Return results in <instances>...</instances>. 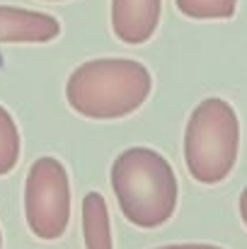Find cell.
Returning <instances> with one entry per match:
<instances>
[{
    "label": "cell",
    "instance_id": "5",
    "mask_svg": "<svg viewBox=\"0 0 247 249\" xmlns=\"http://www.w3.org/2000/svg\"><path fill=\"white\" fill-rule=\"evenodd\" d=\"M61 34V22L49 12L0 5V44H46Z\"/></svg>",
    "mask_w": 247,
    "mask_h": 249
},
{
    "label": "cell",
    "instance_id": "7",
    "mask_svg": "<svg viewBox=\"0 0 247 249\" xmlns=\"http://www.w3.org/2000/svg\"><path fill=\"white\" fill-rule=\"evenodd\" d=\"M82 237L85 249H114L109 208L99 191H90L82 198Z\"/></svg>",
    "mask_w": 247,
    "mask_h": 249
},
{
    "label": "cell",
    "instance_id": "2",
    "mask_svg": "<svg viewBox=\"0 0 247 249\" xmlns=\"http://www.w3.org/2000/svg\"><path fill=\"white\" fill-rule=\"evenodd\" d=\"M109 181L124 218L141 230L165 225L177 208V174L167 158L153 148L124 150L109 169Z\"/></svg>",
    "mask_w": 247,
    "mask_h": 249
},
{
    "label": "cell",
    "instance_id": "9",
    "mask_svg": "<svg viewBox=\"0 0 247 249\" xmlns=\"http://www.w3.org/2000/svg\"><path fill=\"white\" fill-rule=\"evenodd\" d=\"M177 10L189 19H230L238 0H174Z\"/></svg>",
    "mask_w": 247,
    "mask_h": 249
},
{
    "label": "cell",
    "instance_id": "6",
    "mask_svg": "<svg viewBox=\"0 0 247 249\" xmlns=\"http://www.w3.org/2000/svg\"><path fill=\"white\" fill-rule=\"evenodd\" d=\"M163 0H112V29L119 41L146 44L160 24Z\"/></svg>",
    "mask_w": 247,
    "mask_h": 249
},
{
    "label": "cell",
    "instance_id": "10",
    "mask_svg": "<svg viewBox=\"0 0 247 249\" xmlns=\"http://www.w3.org/2000/svg\"><path fill=\"white\" fill-rule=\"evenodd\" d=\"M155 249H223V247H216V245H165V247H155Z\"/></svg>",
    "mask_w": 247,
    "mask_h": 249
},
{
    "label": "cell",
    "instance_id": "12",
    "mask_svg": "<svg viewBox=\"0 0 247 249\" xmlns=\"http://www.w3.org/2000/svg\"><path fill=\"white\" fill-rule=\"evenodd\" d=\"M0 249H2V232H0Z\"/></svg>",
    "mask_w": 247,
    "mask_h": 249
},
{
    "label": "cell",
    "instance_id": "4",
    "mask_svg": "<svg viewBox=\"0 0 247 249\" xmlns=\"http://www.w3.org/2000/svg\"><path fill=\"white\" fill-rule=\"evenodd\" d=\"M24 218L39 240H58L71 220V179L56 158L32 162L24 179Z\"/></svg>",
    "mask_w": 247,
    "mask_h": 249
},
{
    "label": "cell",
    "instance_id": "13",
    "mask_svg": "<svg viewBox=\"0 0 247 249\" xmlns=\"http://www.w3.org/2000/svg\"><path fill=\"white\" fill-rule=\"evenodd\" d=\"M49 2H58V0H49Z\"/></svg>",
    "mask_w": 247,
    "mask_h": 249
},
{
    "label": "cell",
    "instance_id": "11",
    "mask_svg": "<svg viewBox=\"0 0 247 249\" xmlns=\"http://www.w3.org/2000/svg\"><path fill=\"white\" fill-rule=\"evenodd\" d=\"M238 208H240V218H243V223H245V228H247V186L243 189V194H240Z\"/></svg>",
    "mask_w": 247,
    "mask_h": 249
},
{
    "label": "cell",
    "instance_id": "1",
    "mask_svg": "<svg viewBox=\"0 0 247 249\" xmlns=\"http://www.w3.org/2000/svg\"><path fill=\"white\" fill-rule=\"evenodd\" d=\"M153 89L151 71L133 58H92L66 83L68 107L85 119L112 121L138 111Z\"/></svg>",
    "mask_w": 247,
    "mask_h": 249
},
{
    "label": "cell",
    "instance_id": "8",
    "mask_svg": "<svg viewBox=\"0 0 247 249\" xmlns=\"http://www.w3.org/2000/svg\"><path fill=\"white\" fill-rule=\"evenodd\" d=\"M19 160V131L12 114L0 104V177L10 174Z\"/></svg>",
    "mask_w": 247,
    "mask_h": 249
},
{
    "label": "cell",
    "instance_id": "3",
    "mask_svg": "<svg viewBox=\"0 0 247 249\" xmlns=\"http://www.w3.org/2000/svg\"><path fill=\"white\" fill-rule=\"evenodd\" d=\"M240 153V119L230 102L209 97L194 107L184 128V162L199 184L230 177Z\"/></svg>",
    "mask_w": 247,
    "mask_h": 249
}]
</instances>
